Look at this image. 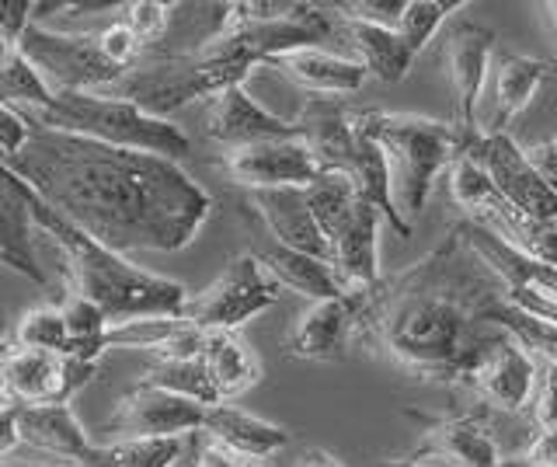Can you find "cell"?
Here are the masks:
<instances>
[{"label": "cell", "instance_id": "d4e9b609", "mask_svg": "<svg viewBox=\"0 0 557 467\" xmlns=\"http://www.w3.org/2000/svg\"><path fill=\"white\" fill-rule=\"evenodd\" d=\"M0 266L22 272L35 286H49L46 272L35 262V220L17 182L0 168Z\"/></svg>", "mask_w": 557, "mask_h": 467}, {"label": "cell", "instance_id": "c3c4849f", "mask_svg": "<svg viewBox=\"0 0 557 467\" xmlns=\"http://www.w3.org/2000/svg\"><path fill=\"white\" fill-rule=\"evenodd\" d=\"M8 349H11V345L4 342V335H0V359H4V356H8Z\"/></svg>", "mask_w": 557, "mask_h": 467}, {"label": "cell", "instance_id": "ba28073f", "mask_svg": "<svg viewBox=\"0 0 557 467\" xmlns=\"http://www.w3.org/2000/svg\"><path fill=\"white\" fill-rule=\"evenodd\" d=\"M278 286L265 266L258 262L255 251L234 255L223 266V272L199 293H188L185 321H191L199 332H237L244 321H251L261 310H269L278 300Z\"/></svg>", "mask_w": 557, "mask_h": 467}, {"label": "cell", "instance_id": "5b68a950", "mask_svg": "<svg viewBox=\"0 0 557 467\" xmlns=\"http://www.w3.org/2000/svg\"><path fill=\"white\" fill-rule=\"evenodd\" d=\"M370 130L387 153L394 210L408 223L425 210L435 179L457 164L467 153V140L453 123L429 115L400 112H366Z\"/></svg>", "mask_w": 557, "mask_h": 467}, {"label": "cell", "instance_id": "277c9868", "mask_svg": "<svg viewBox=\"0 0 557 467\" xmlns=\"http://www.w3.org/2000/svg\"><path fill=\"white\" fill-rule=\"evenodd\" d=\"M35 130L70 133L84 140H98L122 150H144L157 158L178 161L188 153V136L171 123V119H153L136 106L101 91H70L52 95L46 109L17 112Z\"/></svg>", "mask_w": 557, "mask_h": 467}, {"label": "cell", "instance_id": "e575fe53", "mask_svg": "<svg viewBox=\"0 0 557 467\" xmlns=\"http://www.w3.org/2000/svg\"><path fill=\"white\" fill-rule=\"evenodd\" d=\"M14 345L22 349H46V353H60L66 356V321L60 307H32L28 315L17 321Z\"/></svg>", "mask_w": 557, "mask_h": 467}, {"label": "cell", "instance_id": "83f0119b", "mask_svg": "<svg viewBox=\"0 0 557 467\" xmlns=\"http://www.w3.org/2000/svg\"><path fill=\"white\" fill-rule=\"evenodd\" d=\"M255 258L261 266H265V272L272 275V280L278 286H286L293 293H300V297H307L310 304L318 300H335V297H345V286L338 283L335 269H331L324 258H313V255H300V251H289L283 245H272L255 251Z\"/></svg>", "mask_w": 557, "mask_h": 467}, {"label": "cell", "instance_id": "ab89813d", "mask_svg": "<svg viewBox=\"0 0 557 467\" xmlns=\"http://www.w3.org/2000/svg\"><path fill=\"white\" fill-rule=\"evenodd\" d=\"M32 126L25 123L22 115H17L14 109L0 106V158H11V153L22 150V144L28 140Z\"/></svg>", "mask_w": 557, "mask_h": 467}, {"label": "cell", "instance_id": "f1b7e54d", "mask_svg": "<svg viewBox=\"0 0 557 467\" xmlns=\"http://www.w3.org/2000/svg\"><path fill=\"white\" fill-rule=\"evenodd\" d=\"M49 101L52 91L22 53V42L0 36V106H8L14 112H32V109H46Z\"/></svg>", "mask_w": 557, "mask_h": 467}, {"label": "cell", "instance_id": "8992f818", "mask_svg": "<svg viewBox=\"0 0 557 467\" xmlns=\"http://www.w3.org/2000/svg\"><path fill=\"white\" fill-rule=\"evenodd\" d=\"M251 77V66L220 60L209 53L196 57H144L129 66L112 88L101 95H112L136 106L153 119H168L171 112L185 109L196 98H213L226 88H237Z\"/></svg>", "mask_w": 557, "mask_h": 467}, {"label": "cell", "instance_id": "8d00e7d4", "mask_svg": "<svg viewBox=\"0 0 557 467\" xmlns=\"http://www.w3.org/2000/svg\"><path fill=\"white\" fill-rule=\"evenodd\" d=\"M405 4H408V0H348V4H335V11L345 14V19L370 22V25L397 32V22H400V14H405Z\"/></svg>", "mask_w": 557, "mask_h": 467}, {"label": "cell", "instance_id": "484cf974", "mask_svg": "<svg viewBox=\"0 0 557 467\" xmlns=\"http://www.w3.org/2000/svg\"><path fill=\"white\" fill-rule=\"evenodd\" d=\"M338 36L356 53V63L366 71V77H376L383 84H397V81L408 77L414 53L400 42V36L394 28H380V25L356 22V19L338 14Z\"/></svg>", "mask_w": 557, "mask_h": 467}, {"label": "cell", "instance_id": "d6a6232c", "mask_svg": "<svg viewBox=\"0 0 557 467\" xmlns=\"http://www.w3.org/2000/svg\"><path fill=\"white\" fill-rule=\"evenodd\" d=\"M185 324H188L185 318H168V315L119 321L109 324V332H104V349H139L157 359L171 349V342L185 332Z\"/></svg>", "mask_w": 557, "mask_h": 467}, {"label": "cell", "instance_id": "7a4b0ae2", "mask_svg": "<svg viewBox=\"0 0 557 467\" xmlns=\"http://www.w3.org/2000/svg\"><path fill=\"white\" fill-rule=\"evenodd\" d=\"M460 231L446 237V245L418 262L394 283H376L359 293L356 335L359 342L380 345L394 362L425 380H463L487 342L498 335L478 332L481 304H470L474 293H463L470 280L457 262Z\"/></svg>", "mask_w": 557, "mask_h": 467}, {"label": "cell", "instance_id": "603a6c76", "mask_svg": "<svg viewBox=\"0 0 557 467\" xmlns=\"http://www.w3.org/2000/svg\"><path fill=\"white\" fill-rule=\"evenodd\" d=\"M17 437L39 454L70 460V467H81L95 446L70 405H22L17 408Z\"/></svg>", "mask_w": 557, "mask_h": 467}, {"label": "cell", "instance_id": "b9f144b4", "mask_svg": "<svg viewBox=\"0 0 557 467\" xmlns=\"http://www.w3.org/2000/svg\"><path fill=\"white\" fill-rule=\"evenodd\" d=\"M522 467H557V429H540L527 454L516 457Z\"/></svg>", "mask_w": 557, "mask_h": 467}, {"label": "cell", "instance_id": "f546056e", "mask_svg": "<svg viewBox=\"0 0 557 467\" xmlns=\"http://www.w3.org/2000/svg\"><path fill=\"white\" fill-rule=\"evenodd\" d=\"M484 324L498 328V332H505L509 339H516L522 349H527L530 356H536L540 362H554L557 367V328L540 321L533 315H527V310H519L512 304H505L502 297H492L478 315Z\"/></svg>", "mask_w": 557, "mask_h": 467}, {"label": "cell", "instance_id": "7402d4cb", "mask_svg": "<svg viewBox=\"0 0 557 467\" xmlns=\"http://www.w3.org/2000/svg\"><path fill=\"white\" fill-rule=\"evenodd\" d=\"M251 206L258 220L265 223V231L275 237V245L327 262V245L307 206L304 188H265V193H251Z\"/></svg>", "mask_w": 557, "mask_h": 467}, {"label": "cell", "instance_id": "6da1fadb", "mask_svg": "<svg viewBox=\"0 0 557 467\" xmlns=\"http://www.w3.org/2000/svg\"><path fill=\"white\" fill-rule=\"evenodd\" d=\"M0 168L70 228L119 255L182 251L213 213V199L178 161L70 133L32 126Z\"/></svg>", "mask_w": 557, "mask_h": 467}, {"label": "cell", "instance_id": "d590c367", "mask_svg": "<svg viewBox=\"0 0 557 467\" xmlns=\"http://www.w3.org/2000/svg\"><path fill=\"white\" fill-rule=\"evenodd\" d=\"M119 19L129 25V32L150 53L168 36L171 4H161V0H133V4H119Z\"/></svg>", "mask_w": 557, "mask_h": 467}, {"label": "cell", "instance_id": "ac0fdd59", "mask_svg": "<svg viewBox=\"0 0 557 467\" xmlns=\"http://www.w3.org/2000/svg\"><path fill=\"white\" fill-rule=\"evenodd\" d=\"M408 460L418 467H522L516 457L505 460L484 426L467 419V415L432 422Z\"/></svg>", "mask_w": 557, "mask_h": 467}, {"label": "cell", "instance_id": "f6af8a7d", "mask_svg": "<svg viewBox=\"0 0 557 467\" xmlns=\"http://www.w3.org/2000/svg\"><path fill=\"white\" fill-rule=\"evenodd\" d=\"M296 467H342L338 457H331L327 450H307V454L300 457V464Z\"/></svg>", "mask_w": 557, "mask_h": 467}, {"label": "cell", "instance_id": "ffe728a7", "mask_svg": "<svg viewBox=\"0 0 557 467\" xmlns=\"http://www.w3.org/2000/svg\"><path fill=\"white\" fill-rule=\"evenodd\" d=\"M261 66H272L275 74H283L289 84L313 98H345L366 84V71L352 57L327 53L321 46L286 49V53L269 57Z\"/></svg>", "mask_w": 557, "mask_h": 467}, {"label": "cell", "instance_id": "cb8c5ba5", "mask_svg": "<svg viewBox=\"0 0 557 467\" xmlns=\"http://www.w3.org/2000/svg\"><path fill=\"white\" fill-rule=\"evenodd\" d=\"M202 437L220 443L223 450L244 457V460H269L278 450L289 446V429L275 426L269 419H258V415L234 408V405H213L202 415Z\"/></svg>", "mask_w": 557, "mask_h": 467}, {"label": "cell", "instance_id": "4dcf8cb0", "mask_svg": "<svg viewBox=\"0 0 557 467\" xmlns=\"http://www.w3.org/2000/svg\"><path fill=\"white\" fill-rule=\"evenodd\" d=\"M185 440H115L95 443L81 467H178Z\"/></svg>", "mask_w": 557, "mask_h": 467}, {"label": "cell", "instance_id": "1f68e13d", "mask_svg": "<svg viewBox=\"0 0 557 467\" xmlns=\"http://www.w3.org/2000/svg\"><path fill=\"white\" fill-rule=\"evenodd\" d=\"M139 384H150V388L171 391L178 397H188V402H196L202 408L220 405V397L206 377L202 356L199 359H153L150 367L139 373Z\"/></svg>", "mask_w": 557, "mask_h": 467}, {"label": "cell", "instance_id": "f35d334b", "mask_svg": "<svg viewBox=\"0 0 557 467\" xmlns=\"http://www.w3.org/2000/svg\"><path fill=\"white\" fill-rule=\"evenodd\" d=\"M191 467H261V464L231 454V450H223L220 443L202 437V432H191Z\"/></svg>", "mask_w": 557, "mask_h": 467}, {"label": "cell", "instance_id": "bcb514c9", "mask_svg": "<svg viewBox=\"0 0 557 467\" xmlns=\"http://www.w3.org/2000/svg\"><path fill=\"white\" fill-rule=\"evenodd\" d=\"M540 11H544V14H547V25H550V32H554V39H557V0H554V4H544V8H540Z\"/></svg>", "mask_w": 557, "mask_h": 467}, {"label": "cell", "instance_id": "2e32d148", "mask_svg": "<svg viewBox=\"0 0 557 467\" xmlns=\"http://www.w3.org/2000/svg\"><path fill=\"white\" fill-rule=\"evenodd\" d=\"M206 136L216 140L223 150H234V147H248L261 140H278V136H296V126L272 115L265 106H258V101L244 91V84H237V88H226L209 98Z\"/></svg>", "mask_w": 557, "mask_h": 467}, {"label": "cell", "instance_id": "74e56055", "mask_svg": "<svg viewBox=\"0 0 557 467\" xmlns=\"http://www.w3.org/2000/svg\"><path fill=\"white\" fill-rule=\"evenodd\" d=\"M533 419L540 429H557V367L540 362L536 367V388H533Z\"/></svg>", "mask_w": 557, "mask_h": 467}, {"label": "cell", "instance_id": "d6986e66", "mask_svg": "<svg viewBox=\"0 0 557 467\" xmlns=\"http://www.w3.org/2000/svg\"><path fill=\"white\" fill-rule=\"evenodd\" d=\"M380 213L373 202H359L345 228L327 241V266L348 293H366L380 283Z\"/></svg>", "mask_w": 557, "mask_h": 467}, {"label": "cell", "instance_id": "4fadbf2b", "mask_svg": "<svg viewBox=\"0 0 557 467\" xmlns=\"http://www.w3.org/2000/svg\"><path fill=\"white\" fill-rule=\"evenodd\" d=\"M220 171L234 185L248 188V193H265V188H307L321 175L313 153L300 140V133L223 150Z\"/></svg>", "mask_w": 557, "mask_h": 467}, {"label": "cell", "instance_id": "7dc6e473", "mask_svg": "<svg viewBox=\"0 0 557 467\" xmlns=\"http://www.w3.org/2000/svg\"><path fill=\"white\" fill-rule=\"evenodd\" d=\"M0 467H46V464H14V460H0Z\"/></svg>", "mask_w": 557, "mask_h": 467}, {"label": "cell", "instance_id": "30bf717a", "mask_svg": "<svg viewBox=\"0 0 557 467\" xmlns=\"http://www.w3.org/2000/svg\"><path fill=\"white\" fill-rule=\"evenodd\" d=\"M467 158L484 171V179L492 182V188L512 206V210L540 223L554 220L557 196L540 182L527 150H522L509 133L478 136V140L467 147Z\"/></svg>", "mask_w": 557, "mask_h": 467}, {"label": "cell", "instance_id": "e0dca14e", "mask_svg": "<svg viewBox=\"0 0 557 467\" xmlns=\"http://www.w3.org/2000/svg\"><path fill=\"white\" fill-rule=\"evenodd\" d=\"M547 74H550V66L544 60L495 53L492 71H487V84H484V91L492 95V109L481 119V136L509 133L516 119L530 109V101L536 98Z\"/></svg>", "mask_w": 557, "mask_h": 467}, {"label": "cell", "instance_id": "52a82bcc", "mask_svg": "<svg viewBox=\"0 0 557 467\" xmlns=\"http://www.w3.org/2000/svg\"><path fill=\"white\" fill-rule=\"evenodd\" d=\"M17 42H22V53L52 95L104 91L126 74L101 53L95 32H60L46 25H28Z\"/></svg>", "mask_w": 557, "mask_h": 467}, {"label": "cell", "instance_id": "7bdbcfd3", "mask_svg": "<svg viewBox=\"0 0 557 467\" xmlns=\"http://www.w3.org/2000/svg\"><path fill=\"white\" fill-rule=\"evenodd\" d=\"M527 158L533 164V171L540 175V182H544L550 193L557 196V140H540L527 150Z\"/></svg>", "mask_w": 557, "mask_h": 467}, {"label": "cell", "instance_id": "44dd1931", "mask_svg": "<svg viewBox=\"0 0 557 467\" xmlns=\"http://www.w3.org/2000/svg\"><path fill=\"white\" fill-rule=\"evenodd\" d=\"M352 115L342 106V98H310L300 109V115L293 119L296 133L307 144V150L318 161V171H342L348 175L356 153V126Z\"/></svg>", "mask_w": 557, "mask_h": 467}, {"label": "cell", "instance_id": "60d3db41", "mask_svg": "<svg viewBox=\"0 0 557 467\" xmlns=\"http://www.w3.org/2000/svg\"><path fill=\"white\" fill-rule=\"evenodd\" d=\"M32 8L35 4H28V0H0V36L22 39L32 25Z\"/></svg>", "mask_w": 557, "mask_h": 467}, {"label": "cell", "instance_id": "7c38bea8", "mask_svg": "<svg viewBox=\"0 0 557 467\" xmlns=\"http://www.w3.org/2000/svg\"><path fill=\"white\" fill-rule=\"evenodd\" d=\"M443 57L453 81V98H457V106H453V126L460 130L467 144H474L481 136L478 130L481 98L495 57V32L478 22H457L446 36Z\"/></svg>", "mask_w": 557, "mask_h": 467}, {"label": "cell", "instance_id": "8fae6325", "mask_svg": "<svg viewBox=\"0 0 557 467\" xmlns=\"http://www.w3.org/2000/svg\"><path fill=\"white\" fill-rule=\"evenodd\" d=\"M98 373V362L70 359L46 349H22L11 345L0 359V377L17 405H70L81 388H87Z\"/></svg>", "mask_w": 557, "mask_h": 467}, {"label": "cell", "instance_id": "9c48e42d", "mask_svg": "<svg viewBox=\"0 0 557 467\" xmlns=\"http://www.w3.org/2000/svg\"><path fill=\"white\" fill-rule=\"evenodd\" d=\"M206 408L171 391L136 384L119 397L112 415L104 419L101 443L115 440H185L202 429Z\"/></svg>", "mask_w": 557, "mask_h": 467}, {"label": "cell", "instance_id": "4316f807", "mask_svg": "<svg viewBox=\"0 0 557 467\" xmlns=\"http://www.w3.org/2000/svg\"><path fill=\"white\" fill-rule=\"evenodd\" d=\"M202 367L209 384H213L220 405H231L234 397L248 394L261 380V359L237 332H213L206 335Z\"/></svg>", "mask_w": 557, "mask_h": 467}, {"label": "cell", "instance_id": "3957f363", "mask_svg": "<svg viewBox=\"0 0 557 467\" xmlns=\"http://www.w3.org/2000/svg\"><path fill=\"white\" fill-rule=\"evenodd\" d=\"M17 188H22V196L28 202L35 228L46 231L52 248H57V255L63 258L70 293L91 300L101 315L109 318V324L129 321V318H150V315H168V318L185 315L188 290L182 283L139 269L126 255L104 248L95 237H87L84 231L70 228L63 217H57L46 202L35 199L22 182H17Z\"/></svg>", "mask_w": 557, "mask_h": 467}, {"label": "cell", "instance_id": "836d02e7", "mask_svg": "<svg viewBox=\"0 0 557 467\" xmlns=\"http://www.w3.org/2000/svg\"><path fill=\"white\" fill-rule=\"evenodd\" d=\"M460 8H467L463 0H408L405 14H400V22H397L400 42L418 57L432 42L435 28L446 22V14L460 11Z\"/></svg>", "mask_w": 557, "mask_h": 467}, {"label": "cell", "instance_id": "5bb4252c", "mask_svg": "<svg viewBox=\"0 0 557 467\" xmlns=\"http://www.w3.org/2000/svg\"><path fill=\"white\" fill-rule=\"evenodd\" d=\"M463 384L474 391L484 405L498 411H522L533 402L536 388V362L516 339L498 332L487 349L478 356L474 367L467 370Z\"/></svg>", "mask_w": 557, "mask_h": 467}, {"label": "cell", "instance_id": "ee69618b", "mask_svg": "<svg viewBox=\"0 0 557 467\" xmlns=\"http://www.w3.org/2000/svg\"><path fill=\"white\" fill-rule=\"evenodd\" d=\"M22 446V437H17V408H4L0 411V460Z\"/></svg>", "mask_w": 557, "mask_h": 467}, {"label": "cell", "instance_id": "9a60e30c", "mask_svg": "<svg viewBox=\"0 0 557 467\" xmlns=\"http://www.w3.org/2000/svg\"><path fill=\"white\" fill-rule=\"evenodd\" d=\"M359 293L310 304L283 339V353L304 362H335L356 335Z\"/></svg>", "mask_w": 557, "mask_h": 467}]
</instances>
